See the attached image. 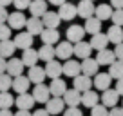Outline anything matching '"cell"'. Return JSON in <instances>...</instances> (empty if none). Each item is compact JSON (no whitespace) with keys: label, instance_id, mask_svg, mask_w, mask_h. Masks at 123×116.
Returning <instances> with one entry per match:
<instances>
[{"label":"cell","instance_id":"obj_1","mask_svg":"<svg viewBox=\"0 0 123 116\" xmlns=\"http://www.w3.org/2000/svg\"><path fill=\"white\" fill-rule=\"evenodd\" d=\"M33 96H35V100L40 102V103H47V102H49V98L53 96V94H51L49 85L36 84L35 87H33Z\"/></svg>","mask_w":123,"mask_h":116},{"label":"cell","instance_id":"obj_2","mask_svg":"<svg viewBox=\"0 0 123 116\" xmlns=\"http://www.w3.org/2000/svg\"><path fill=\"white\" fill-rule=\"evenodd\" d=\"M45 109L53 116L63 112V111H65V102H63V96H53V98H49V102L45 103Z\"/></svg>","mask_w":123,"mask_h":116},{"label":"cell","instance_id":"obj_3","mask_svg":"<svg viewBox=\"0 0 123 116\" xmlns=\"http://www.w3.org/2000/svg\"><path fill=\"white\" fill-rule=\"evenodd\" d=\"M94 85V80H91V76H87V74H78L76 78H73V87L74 89H78L80 93H85V91H89Z\"/></svg>","mask_w":123,"mask_h":116},{"label":"cell","instance_id":"obj_4","mask_svg":"<svg viewBox=\"0 0 123 116\" xmlns=\"http://www.w3.org/2000/svg\"><path fill=\"white\" fill-rule=\"evenodd\" d=\"M94 13H96V6L92 0H81L78 4V16H81L83 20L94 16Z\"/></svg>","mask_w":123,"mask_h":116},{"label":"cell","instance_id":"obj_5","mask_svg":"<svg viewBox=\"0 0 123 116\" xmlns=\"http://www.w3.org/2000/svg\"><path fill=\"white\" fill-rule=\"evenodd\" d=\"M7 24H9V27H11V29H24V27H25V24H27V18H25V15H24L22 11H18V9H16L15 13H9Z\"/></svg>","mask_w":123,"mask_h":116},{"label":"cell","instance_id":"obj_6","mask_svg":"<svg viewBox=\"0 0 123 116\" xmlns=\"http://www.w3.org/2000/svg\"><path fill=\"white\" fill-rule=\"evenodd\" d=\"M58 15L62 16V20H67V22H71L74 16H78V6L65 2V4H62L60 7H58Z\"/></svg>","mask_w":123,"mask_h":116},{"label":"cell","instance_id":"obj_7","mask_svg":"<svg viewBox=\"0 0 123 116\" xmlns=\"http://www.w3.org/2000/svg\"><path fill=\"white\" fill-rule=\"evenodd\" d=\"M74 54V44L73 42H60L56 45V58H62V60H69Z\"/></svg>","mask_w":123,"mask_h":116},{"label":"cell","instance_id":"obj_8","mask_svg":"<svg viewBox=\"0 0 123 116\" xmlns=\"http://www.w3.org/2000/svg\"><path fill=\"white\" fill-rule=\"evenodd\" d=\"M27 76H29L31 84H43V80H45L47 73H45V67H40L38 64L33 67H29V73H27Z\"/></svg>","mask_w":123,"mask_h":116},{"label":"cell","instance_id":"obj_9","mask_svg":"<svg viewBox=\"0 0 123 116\" xmlns=\"http://www.w3.org/2000/svg\"><path fill=\"white\" fill-rule=\"evenodd\" d=\"M63 74L69 78H76L78 74H81V62H76V60H65L63 62Z\"/></svg>","mask_w":123,"mask_h":116},{"label":"cell","instance_id":"obj_10","mask_svg":"<svg viewBox=\"0 0 123 116\" xmlns=\"http://www.w3.org/2000/svg\"><path fill=\"white\" fill-rule=\"evenodd\" d=\"M98 69H100V64H98L96 58H85L81 60V73L87 74V76H96L98 74Z\"/></svg>","mask_w":123,"mask_h":116},{"label":"cell","instance_id":"obj_11","mask_svg":"<svg viewBox=\"0 0 123 116\" xmlns=\"http://www.w3.org/2000/svg\"><path fill=\"white\" fill-rule=\"evenodd\" d=\"M25 27H27V31H29L33 36L42 35V31L45 29V26H43V20L40 18V16H31V18H27Z\"/></svg>","mask_w":123,"mask_h":116},{"label":"cell","instance_id":"obj_12","mask_svg":"<svg viewBox=\"0 0 123 116\" xmlns=\"http://www.w3.org/2000/svg\"><path fill=\"white\" fill-rule=\"evenodd\" d=\"M45 73L51 80L54 78H60L63 74V64H60L58 60H51V62H45Z\"/></svg>","mask_w":123,"mask_h":116},{"label":"cell","instance_id":"obj_13","mask_svg":"<svg viewBox=\"0 0 123 116\" xmlns=\"http://www.w3.org/2000/svg\"><path fill=\"white\" fill-rule=\"evenodd\" d=\"M118 102H119V93H118L116 89H107V91H103V94H101V103H103L105 107L112 109V107H116V105H118Z\"/></svg>","mask_w":123,"mask_h":116},{"label":"cell","instance_id":"obj_14","mask_svg":"<svg viewBox=\"0 0 123 116\" xmlns=\"http://www.w3.org/2000/svg\"><path fill=\"white\" fill-rule=\"evenodd\" d=\"M63 102H65L67 107H78L81 103V93L78 89H67L65 94H63Z\"/></svg>","mask_w":123,"mask_h":116},{"label":"cell","instance_id":"obj_15","mask_svg":"<svg viewBox=\"0 0 123 116\" xmlns=\"http://www.w3.org/2000/svg\"><path fill=\"white\" fill-rule=\"evenodd\" d=\"M111 84H112V76L109 73H98L96 76H94V87H96L98 91H107L111 89Z\"/></svg>","mask_w":123,"mask_h":116},{"label":"cell","instance_id":"obj_16","mask_svg":"<svg viewBox=\"0 0 123 116\" xmlns=\"http://www.w3.org/2000/svg\"><path fill=\"white\" fill-rule=\"evenodd\" d=\"M35 103H36L35 96H33V94H29V93L18 94V96H16V100H15V105H16L18 109H27V111H31Z\"/></svg>","mask_w":123,"mask_h":116},{"label":"cell","instance_id":"obj_17","mask_svg":"<svg viewBox=\"0 0 123 116\" xmlns=\"http://www.w3.org/2000/svg\"><path fill=\"white\" fill-rule=\"evenodd\" d=\"M15 44L18 49H29V47H33V35H31L29 31H20L18 35L15 36Z\"/></svg>","mask_w":123,"mask_h":116},{"label":"cell","instance_id":"obj_18","mask_svg":"<svg viewBox=\"0 0 123 116\" xmlns=\"http://www.w3.org/2000/svg\"><path fill=\"white\" fill-rule=\"evenodd\" d=\"M85 27L83 26H76V24H74V26H71L69 29H67V40H69V42H73V44H76V42H80V40H83V36H85Z\"/></svg>","mask_w":123,"mask_h":116},{"label":"cell","instance_id":"obj_19","mask_svg":"<svg viewBox=\"0 0 123 116\" xmlns=\"http://www.w3.org/2000/svg\"><path fill=\"white\" fill-rule=\"evenodd\" d=\"M92 53V45L91 42H83V40H80V42L74 44V56L81 58V60H85V58H89Z\"/></svg>","mask_w":123,"mask_h":116},{"label":"cell","instance_id":"obj_20","mask_svg":"<svg viewBox=\"0 0 123 116\" xmlns=\"http://www.w3.org/2000/svg\"><path fill=\"white\" fill-rule=\"evenodd\" d=\"M38 60H40V54H38V51H36V49H33V47L24 49V53H22V62H24V65H25V67L36 65V64H38Z\"/></svg>","mask_w":123,"mask_h":116},{"label":"cell","instance_id":"obj_21","mask_svg":"<svg viewBox=\"0 0 123 116\" xmlns=\"http://www.w3.org/2000/svg\"><path fill=\"white\" fill-rule=\"evenodd\" d=\"M109 44H111V40H109L107 33H96V35H92V38H91V45H92V49H96V51L107 49Z\"/></svg>","mask_w":123,"mask_h":116},{"label":"cell","instance_id":"obj_22","mask_svg":"<svg viewBox=\"0 0 123 116\" xmlns=\"http://www.w3.org/2000/svg\"><path fill=\"white\" fill-rule=\"evenodd\" d=\"M29 87H31L29 76H24V74H20V76H15V78H13V89H15L18 94L27 93V89H29Z\"/></svg>","mask_w":123,"mask_h":116},{"label":"cell","instance_id":"obj_23","mask_svg":"<svg viewBox=\"0 0 123 116\" xmlns=\"http://www.w3.org/2000/svg\"><path fill=\"white\" fill-rule=\"evenodd\" d=\"M24 62H22V58H9L7 60V73L11 74L13 78L15 76H20V74L24 73Z\"/></svg>","mask_w":123,"mask_h":116},{"label":"cell","instance_id":"obj_24","mask_svg":"<svg viewBox=\"0 0 123 116\" xmlns=\"http://www.w3.org/2000/svg\"><path fill=\"white\" fill-rule=\"evenodd\" d=\"M18 49L15 44V40L7 38V40H0V56L4 58H11L13 54H15V51Z\"/></svg>","mask_w":123,"mask_h":116},{"label":"cell","instance_id":"obj_25","mask_svg":"<svg viewBox=\"0 0 123 116\" xmlns=\"http://www.w3.org/2000/svg\"><path fill=\"white\" fill-rule=\"evenodd\" d=\"M96 60L100 65H111V64L116 62V53L111 49H101V51H98Z\"/></svg>","mask_w":123,"mask_h":116},{"label":"cell","instance_id":"obj_26","mask_svg":"<svg viewBox=\"0 0 123 116\" xmlns=\"http://www.w3.org/2000/svg\"><path fill=\"white\" fill-rule=\"evenodd\" d=\"M98 102H100V96H98L96 91L89 89V91H85V93H81V105H83V107L92 109L94 105H98Z\"/></svg>","mask_w":123,"mask_h":116},{"label":"cell","instance_id":"obj_27","mask_svg":"<svg viewBox=\"0 0 123 116\" xmlns=\"http://www.w3.org/2000/svg\"><path fill=\"white\" fill-rule=\"evenodd\" d=\"M42 20H43V26L45 27H49V29H58V26H60V22H62V16L58 15V13H54V11H47L45 15L42 16Z\"/></svg>","mask_w":123,"mask_h":116},{"label":"cell","instance_id":"obj_28","mask_svg":"<svg viewBox=\"0 0 123 116\" xmlns=\"http://www.w3.org/2000/svg\"><path fill=\"white\" fill-rule=\"evenodd\" d=\"M49 89H51V94H53V96H63L65 91H67V84L62 80V78H54V80H51Z\"/></svg>","mask_w":123,"mask_h":116},{"label":"cell","instance_id":"obj_29","mask_svg":"<svg viewBox=\"0 0 123 116\" xmlns=\"http://www.w3.org/2000/svg\"><path fill=\"white\" fill-rule=\"evenodd\" d=\"M29 11H31L33 16H40V18H42L47 13V2L45 0H33L31 6H29Z\"/></svg>","mask_w":123,"mask_h":116},{"label":"cell","instance_id":"obj_30","mask_svg":"<svg viewBox=\"0 0 123 116\" xmlns=\"http://www.w3.org/2000/svg\"><path fill=\"white\" fill-rule=\"evenodd\" d=\"M107 36H109V40H111V44H121L123 42V29H121V26L112 24V26L107 29Z\"/></svg>","mask_w":123,"mask_h":116},{"label":"cell","instance_id":"obj_31","mask_svg":"<svg viewBox=\"0 0 123 116\" xmlns=\"http://www.w3.org/2000/svg\"><path fill=\"white\" fill-rule=\"evenodd\" d=\"M38 54H40V60L51 62V60L56 58V47H53L51 44H43V45L38 49Z\"/></svg>","mask_w":123,"mask_h":116},{"label":"cell","instance_id":"obj_32","mask_svg":"<svg viewBox=\"0 0 123 116\" xmlns=\"http://www.w3.org/2000/svg\"><path fill=\"white\" fill-rule=\"evenodd\" d=\"M40 38H42L43 44H56L58 40H60V33H58V29H49V27H45L42 31V35H40Z\"/></svg>","mask_w":123,"mask_h":116},{"label":"cell","instance_id":"obj_33","mask_svg":"<svg viewBox=\"0 0 123 116\" xmlns=\"http://www.w3.org/2000/svg\"><path fill=\"white\" fill-rule=\"evenodd\" d=\"M85 31L89 33V35H96V33H100L101 29V20L98 18V16H91V18L85 20Z\"/></svg>","mask_w":123,"mask_h":116},{"label":"cell","instance_id":"obj_34","mask_svg":"<svg viewBox=\"0 0 123 116\" xmlns=\"http://www.w3.org/2000/svg\"><path fill=\"white\" fill-rule=\"evenodd\" d=\"M112 6H109V4H100V6H96V13H94V16H98V18L103 22V20H109V18H112Z\"/></svg>","mask_w":123,"mask_h":116},{"label":"cell","instance_id":"obj_35","mask_svg":"<svg viewBox=\"0 0 123 116\" xmlns=\"http://www.w3.org/2000/svg\"><path fill=\"white\" fill-rule=\"evenodd\" d=\"M109 74H111L114 80L123 78V62H121V60H116L114 64H111V65H109Z\"/></svg>","mask_w":123,"mask_h":116},{"label":"cell","instance_id":"obj_36","mask_svg":"<svg viewBox=\"0 0 123 116\" xmlns=\"http://www.w3.org/2000/svg\"><path fill=\"white\" fill-rule=\"evenodd\" d=\"M15 103V98L9 91H0V109H9Z\"/></svg>","mask_w":123,"mask_h":116},{"label":"cell","instance_id":"obj_37","mask_svg":"<svg viewBox=\"0 0 123 116\" xmlns=\"http://www.w3.org/2000/svg\"><path fill=\"white\" fill-rule=\"evenodd\" d=\"M13 89V76L9 73L0 74V91H9Z\"/></svg>","mask_w":123,"mask_h":116},{"label":"cell","instance_id":"obj_38","mask_svg":"<svg viewBox=\"0 0 123 116\" xmlns=\"http://www.w3.org/2000/svg\"><path fill=\"white\" fill-rule=\"evenodd\" d=\"M91 116H109V107H105L103 103H98L91 109Z\"/></svg>","mask_w":123,"mask_h":116},{"label":"cell","instance_id":"obj_39","mask_svg":"<svg viewBox=\"0 0 123 116\" xmlns=\"http://www.w3.org/2000/svg\"><path fill=\"white\" fill-rule=\"evenodd\" d=\"M11 27H9V24L7 22H4V24H0V40H7V38H11Z\"/></svg>","mask_w":123,"mask_h":116},{"label":"cell","instance_id":"obj_40","mask_svg":"<svg viewBox=\"0 0 123 116\" xmlns=\"http://www.w3.org/2000/svg\"><path fill=\"white\" fill-rule=\"evenodd\" d=\"M111 20H112V24H116V26H123V9H114Z\"/></svg>","mask_w":123,"mask_h":116},{"label":"cell","instance_id":"obj_41","mask_svg":"<svg viewBox=\"0 0 123 116\" xmlns=\"http://www.w3.org/2000/svg\"><path fill=\"white\" fill-rule=\"evenodd\" d=\"M31 2H33V0H13V6H15L18 11H24V9H29Z\"/></svg>","mask_w":123,"mask_h":116},{"label":"cell","instance_id":"obj_42","mask_svg":"<svg viewBox=\"0 0 123 116\" xmlns=\"http://www.w3.org/2000/svg\"><path fill=\"white\" fill-rule=\"evenodd\" d=\"M63 116H83V112L80 111V107H67L63 111Z\"/></svg>","mask_w":123,"mask_h":116},{"label":"cell","instance_id":"obj_43","mask_svg":"<svg viewBox=\"0 0 123 116\" xmlns=\"http://www.w3.org/2000/svg\"><path fill=\"white\" fill-rule=\"evenodd\" d=\"M114 53H116V58L123 62V42H121V44H116V47H114Z\"/></svg>","mask_w":123,"mask_h":116},{"label":"cell","instance_id":"obj_44","mask_svg":"<svg viewBox=\"0 0 123 116\" xmlns=\"http://www.w3.org/2000/svg\"><path fill=\"white\" fill-rule=\"evenodd\" d=\"M7 18H9V13H7V9H6L4 6H0V24L7 22Z\"/></svg>","mask_w":123,"mask_h":116},{"label":"cell","instance_id":"obj_45","mask_svg":"<svg viewBox=\"0 0 123 116\" xmlns=\"http://www.w3.org/2000/svg\"><path fill=\"white\" fill-rule=\"evenodd\" d=\"M109 116H123V107H112L111 111H109Z\"/></svg>","mask_w":123,"mask_h":116},{"label":"cell","instance_id":"obj_46","mask_svg":"<svg viewBox=\"0 0 123 116\" xmlns=\"http://www.w3.org/2000/svg\"><path fill=\"white\" fill-rule=\"evenodd\" d=\"M7 73V62H6L4 56H0V74Z\"/></svg>","mask_w":123,"mask_h":116},{"label":"cell","instance_id":"obj_47","mask_svg":"<svg viewBox=\"0 0 123 116\" xmlns=\"http://www.w3.org/2000/svg\"><path fill=\"white\" fill-rule=\"evenodd\" d=\"M116 91L119 93V96H123V78L116 80Z\"/></svg>","mask_w":123,"mask_h":116},{"label":"cell","instance_id":"obj_48","mask_svg":"<svg viewBox=\"0 0 123 116\" xmlns=\"http://www.w3.org/2000/svg\"><path fill=\"white\" fill-rule=\"evenodd\" d=\"M33 116H51V112L47 109H38V111L33 112Z\"/></svg>","mask_w":123,"mask_h":116},{"label":"cell","instance_id":"obj_49","mask_svg":"<svg viewBox=\"0 0 123 116\" xmlns=\"http://www.w3.org/2000/svg\"><path fill=\"white\" fill-rule=\"evenodd\" d=\"M111 4L114 9H123V0H111Z\"/></svg>","mask_w":123,"mask_h":116},{"label":"cell","instance_id":"obj_50","mask_svg":"<svg viewBox=\"0 0 123 116\" xmlns=\"http://www.w3.org/2000/svg\"><path fill=\"white\" fill-rule=\"evenodd\" d=\"M15 116H33V114H31L27 109H18V112H16Z\"/></svg>","mask_w":123,"mask_h":116},{"label":"cell","instance_id":"obj_51","mask_svg":"<svg viewBox=\"0 0 123 116\" xmlns=\"http://www.w3.org/2000/svg\"><path fill=\"white\" fill-rule=\"evenodd\" d=\"M0 116H15L9 109H0Z\"/></svg>","mask_w":123,"mask_h":116},{"label":"cell","instance_id":"obj_52","mask_svg":"<svg viewBox=\"0 0 123 116\" xmlns=\"http://www.w3.org/2000/svg\"><path fill=\"white\" fill-rule=\"evenodd\" d=\"M49 4H53V6H58V7H60L62 4H65V0H49Z\"/></svg>","mask_w":123,"mask_h":116},{"label":"cell","instance_id":"obj_53","mask_svg":"<svg viewBox=\"0 0 123 116\" xmlns=\"http://www.w3.org/2000/svg\"><path fill=\"white\" fill-rule=\"evenodd\" d=\"M11 4H13V0H0V6H4V7H7Z\"/></svg>","mask_w":123,"mask_h":116},{"label":"cell","instance_id":"obj_54","mask_svg":"<svg viewBox=\"0 0 123 116\" xmlns=\"http://www.w3.org/2000/svg\"><path fill=\"white\" fill-rule=\"evenodd\" d=\"M121 107H123V100H121Z\"/></svg>","mask_w":123,"mask_h":116},{"label":"cell","instance_id":"obj_55","mask_svg":"<svg viewBox=\"0 0 123 116\" xmlns=\"http://www.w3.org/2000/svg\"><path fill=\"white\" fill-rule=\"evenodd\" d=\"M92 2H94V0H92Z\"/></svg>","mask_w":123,"mask_h":116}]
</instances>
